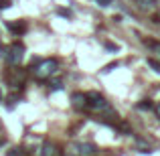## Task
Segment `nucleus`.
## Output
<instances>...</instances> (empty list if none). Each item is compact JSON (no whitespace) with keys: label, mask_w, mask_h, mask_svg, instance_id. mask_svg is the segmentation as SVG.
<instances>
[{"label":"nucleus","mask_w":160,"mask_h":156,"mask_svg":"<svg viewBox=\"0 0 160 156\" xmlns=\"http://www.w3.org/2000/svg\"><path fill=\"white\" fill-rule=\"evenodd\" d=\"M32 71H35V77L41 79V81H43V79H49L53 73H57V61H55V59H45V61H39Z\"/></svg>","instance_id":"nucleus-1"},{"label":"nucleus","mask_w":160,"mask_h":156,"mask_svg":"<svg viewBox=\"0 0 160 156\" xmlns=\"http://www.w3.org/2000/svg\"><path fill=\"white\" fill-rule=\"evenodd\" d=\"M87 95V105L89 108H93V109H98V112H109V103L103 99V95H99L98 91H89V93H85Z\"/></svg>","instance_id":"nucleus-2"},{"label":"nucleus","mask_w":160,"mask_h":156,"mask_svg":"<svg viewBox=\"0 0 160 156\" xmlns=\"http://www.w3.org/2000/svg\"><path fill=\"white\" fill-rule=\"evenodd\" d=\"M24 57V45L22 43H14L12 47H8V63H12V65H18L20 61H22Z\"/></svg>","instance_id":"nucleus-3"},{"label":"nucleus","mask_w":160,"mask_h":156,"mask_svg":"<svg viewBox=\"0 0 160 156\" xmlns=\"http://www.w3.org/2000/svg\"><path fill=\"white\" fill-rule=\"evenodd\" d=\"M71 103H73L75 109H83V108L87 105V95H85V93H79V91H77V93L71 95Z\"/></svg>","instance_id":"nucleus-4"},{"label":"nucleus","mask_w":160,"mask_h":156,"mask_svg":"<svg viewBox=\"0 0 160 156\" xmlns=\"http://www.w3.org/2000/svg\"><path fill=\"white\" fill-rule=\"evenodd\" d=\"M57 154H59V150L53 142H45L43 148H41V156H57Z\"/></svg>","instance_id":"nucleus-5"},{"label":"nucleus","mask_w":160,"mask_h":156,"mask_svg":"<svg viewBox=\"0 0 160 156\" xmlns=\"http://www.w3.org/2000/svg\"><path fill=\"white\" fill-rule=\"evenodd\" d=\"M79 150H81V156H93V154H95V146L91 144V142L79 144Z\"/></svg>","instance_id":"nucleus-6"},{"label":"nucleus","mask_w":160,"mask_h":156,"mask_svg":"<svg viewBox=\"0 0 160 156\" xmlns=\"http://www.w3.org/2000/svg\"><path fill=\"white\" fill-rule=\"evenodd\" d=\"M136 4H138L140 10H152L154 4H156V0H136Z\"/></svg>","instance_id":"nucleus-7"},{"label":"nucleus","mask_w":160,"mask_h":156,"mask_svg":"<svg viewBox=\"0 0 160 156\" xmlns=\"http://www.w3.org/2000/svg\"><path fill=\"white\" fill-rule=\"evenodd\" d=\"M65 154H67V156H81V150H79V144H71V146H67Z\"/></svg>","instance_id":"nucleus-8"},{"label":"nucleus","mask_w":160,"mask_h":156,"mask_svg":"<svg viewBox=\"0 0 160 156\" xmlns=\"http://www.w3.org/2000/svg\"><path fill=\"white\" fill-rule=\"evenodd\" d=\"M8 28H10L12 33H24V31H27V24H24V23H20V24H10V23H8Z\"/></svg>","instance_id":"nucleus-9"},{"label":"nucleus","mask_w":160,"mask_h":156,"mask_svg":"<svg viewBox=\"0 0 160 156\" xmlns=\"http://www.w3.org/2000/svg\"><path fill=\"white\" fill-rule=\"evenodd\" d=\"M63 89V81L61 79H53L51 81V91H61Z\"/></svg>","instance_id":"nucleus-10"},{"label":"nucleus","mask_w":160,"mask_h":156,"mask_svg":"<svg viewBox=\"0 0 160 156\" xmlns=\"http://www.w3.org/2000/svg\"><path fill=\"white\" fill-rule=\"evenodd\" d=\"M8 156H27V154H24L22 148H12L10 152H8Z\"/></svg>","instance_id":"nucleus-11"},{"label":"nucleus","mask_w":160,"mask_h":156,"mask_svg":"<svg viewBox=\"0 0 160 156\" xmlns=\"http://www.w3.org/2000/svg\"><path fill=\"white\" fill-rule=\"evenodd\" d=\"M150 108H152V102H150V99H144L142 103H138V109H150Z\"/></svg>","instance_id":"nucleus-12"},{"label":"nucleus","mask_w":160,"mask_h":156,"mask_svg":"<svg viewBox=\"0 0 160 156\" xmlns=\"http://www.w3.org/2000/svg\"><path fill=\"white\" fill-rule=\"evenodd\" d=\"M148 65L152 67L156 73H160V63H158V61H154V59H148Z\"/></svg>","instance_id":"nucleus-13"},{"label":"nucleus","mask_w":160,"mask_h":156,"mask_svg":"<svg viewBox=\"0 0 160 156\" xmlns=\"http://www.w3.org/2000/svg\"><path fill=\"white\" fill-rule=\"evenodd\" d=\"M106 49H108V51H113V53H116L120 47H118V45H113V43H106Z\"/></svg>","instance_id":"nucleus-14"},{"label":"nucleus","mask_w":160,"mask_h":156,"mask_svg":"<svg viewBox=\"0 0 160 156\" xmlns=\"http://www.w3.org/2000/svg\"><path fill=\"white\" fill-rule=\"evenodd\" d=\"M8 6H10V0H0V10H4Z\"/></svg>","instance_id":"nucleus-15"},{"label":"nucleus","mask_w":160,"mask_h":156,"mask_svg":"<svg viewBox=\"0 0 160 156\" xmlns=\"http://www.w3.org/2000/svg\"><path fill=\"white\" fill-rule=\"evenodd\" d=\"M98 4H99V6H109L112 0H98Z\"/></svg>","instance_id":"nucleus-16"},{"label":"nucleus","mask_w":160,"mask_h":156,"mask_svg":"<svg viewBox=\"0 0 160 156\" xmlns=\"http://www.w3.org/2000/svg\"><path fill=\"white\" fill-rule=\"evenodd\" d=\"M59 14H61V16H67V18H69L71 12H69V10H63V8H61V10H59Z\"/></svg>","instance_id":"nucleus-17"},{"label":"nucleus","mask_w":160,"mask_h":156,"mask_svg":"<svg viewBox=\"0 0 160 156\" xmlns=\"http://www.w3.org/2000/svg\"><path fill=\"white\" fill-rule=\"evenodd\" d=\"M116 67H118V63H112V65H108V67H106V69H103V71H106V73H108V71H112V69H116Z\"/></svg>","instance_id":"nucleus-18"},{"label":"nucleus","mask_w":160,"mask_h":156,"mask_svg":"<svg viewBox=\"0 0 160 156\" xmlns=\"http://www.w3.org/2000/svg\"><path fill=\"white\" fill-rule=\"evenodd\" d=\"M154 112H156V116H158V118H160V103H158V105H156V108H154Z\"/></svg>","instance_id":"nucleus-19"},{"label":"nucleus","mask_w":160,"mask_h":156,"mask_svg":"<svg viewBox=\"0 0 160 156\" xmlns=\"http://www.w3.org/2000/svg\"><path fill=\"white\" fill-rule=\"evenodd\" d=\"M0 103H2V91H0Z\"/></svg>","instance_id":"nucleus-20"},{"label":"nucleus","mask_w":160,"mask_h":156,"mask_svg":"<svg viewBox=\"0 0 160 156\" xmlns=\"http://www.w3.org/2000/svg\"><path fill=\"white\" fill-rule=\"evenodd\" d=\"M2 144H4V140H0V148H2Z\"/></svg>","instance_id":"nucleus-21"}]
</instances>
